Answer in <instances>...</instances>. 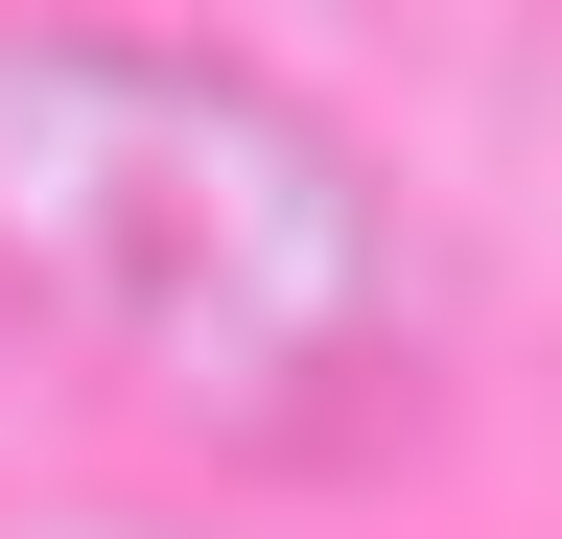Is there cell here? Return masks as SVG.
I'll use <instances>...</instances> for the list:
<instances>
[{
  "mask_svg": "<svg viewBox=\"0 0 562 539\" xmlns=\"http://www.w3.org/2000/svg\"><path fill=\"white\" fill-rule=\"evenodd\" d=\"M0 258L211 446H351L398 398V235L328 117H281L211 47L0 24Z\"/></svg>",
  "mask_w": 562,
  "mask_h": 539,
  "instance_id": "6da1fadb",
  "label": "cell"
}]
</instances>
